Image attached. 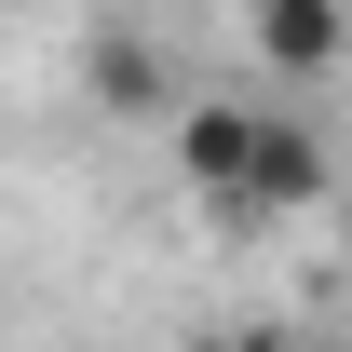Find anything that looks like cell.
<instances>
[{
	"label": "cell",
	"mask_w": 352,
	"mask_h": 352,
	"mask_svg": "<svg viewBox=\"0 0 352 352\" xmlns=\"http://www.w3.org/2000/svg\"><path fill=\"white\" fill-rule=\"evenodd\" d=\"M298 204H325V122H298V109H258V149H244V176L217 190V217H298Z\"/></svg>",
	"instance_id": "cell-1"
},
{
	"label": "cell",
	"mask_w": 352,
	"mask_h": 352,
	"mask_svg": "<svg viewBox=\"0 0 352 352\" xmlns=\"http://www.w3.org/2000/svg\"><path fill=\"white\" fill-rule=\"evenodd\" d=\"M244 28H258V54L285 82H325L339 68V0H244Z\"/></svg>",
	"instance_id": "cell-2"
},
{
	"label": "cell",
	"mask_w": 352,
	"mask_h": 352,
	"mask_svg": "<svg viewBox=\"0 0 352 352\" xmlns=\"http://www.w3.org/2000/svg\"><path fill=\"white\" fill-rule=\"evenodd\" d=\"M244 149H258V109H244V95H204V109H176V163H190V190H204V204L244 176Z\"/></svg>",
	"instance_id": "cell-3"
},
{
	"label": "cell",
	"mask_w": 352,
	"mask_h": 352,
	"mask_svg": "<svg viewBox=\"0 0 352 352\" xmlns=\"http://www.w3.org/2000/svg\"><path fill=\"white\" fill-rule=\"evenodd\" d=\"M82 95L122 109V122L163 109V41H149V28H95V41H82Z\"/></svg>",
	"instance_id": "cell-4"
},
{
	"label": "cell",
	"mask_w": 352,
	"mask_h": 352,
	"mask_svg": "<svg viewBox=\"0 0 352 352\" xmlns=\"http://www.w3.org/2000/svg\"><path fill=\"white\" fill-rule=\"evenodd\" d=\"M190 352H271V339H230V325H204V339H190Z\"/></svg>",
	"instance_id": "cell-5"
},
{
	"label": "cell",
	"mask_w": 352,
	"mask_h": 352,
	"mask_svg": "<svg viewBox=\"0 0 352 352\" xmlns=\"http://www.w3.org/2000/svg\"><path fill=\"white\" fill-rule=\"evenodd\" d=\"M271 352H285V339H271Z\"/></svg>",
	"instance_id": "cell-6"
}]
</instances>
